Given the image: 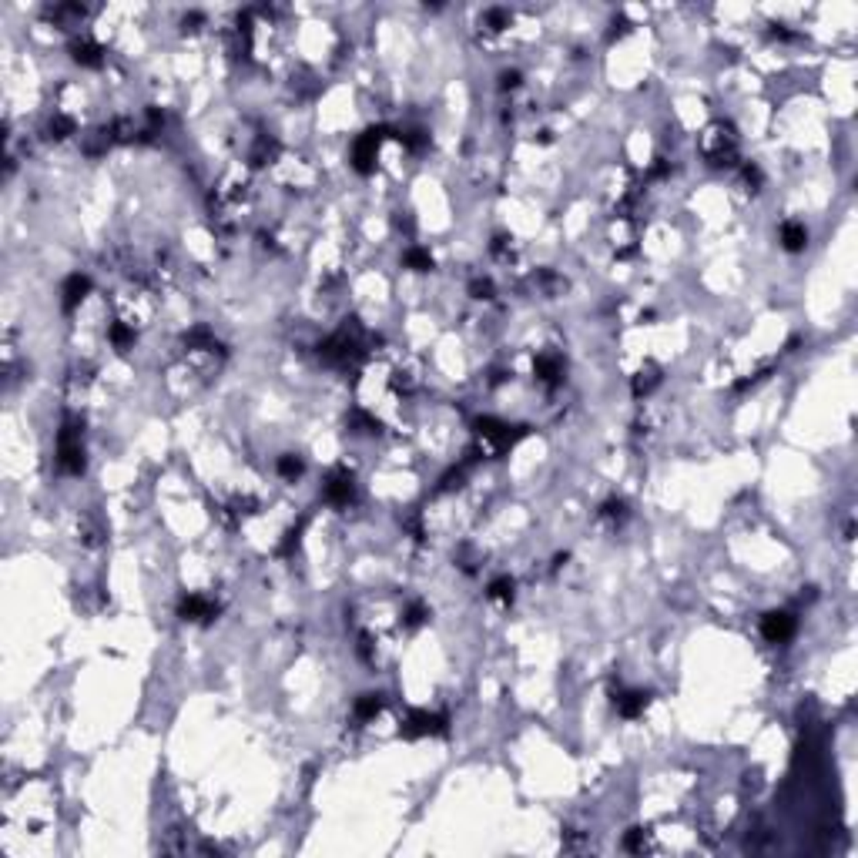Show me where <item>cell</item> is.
Segmentation results:
<instances>
[{"label":"cell","instance_id":"7a4b0ae2","mask_svg":"<svg viewBox=\"0 0 858 858\" xmlns=\"http://www.w3.org/2000/svg\"><path fill=\"white\" fill-rule=\"evenodd\" d=\"M781 238H784V249H791V252H795V249H801V245L808 242V232H805L801 225H784Z\"/></svg>","mask_w":858,"mask_h":858},{"label":"cell","instance_id":"6da1fadb","mask_svg":"<svg viewBox=\"0 0 858 858\" xmlns=\"http://www.w3.org/2000/svg\"><path fill=\"white\" fill-rule=\"evenodd\" d=\"M791 631H795L791 614H771L768 621H765V637H768L771 644H781L784 637H791Z\"/></svg>","mask_w":858,"mask_h":858}]
</instances>
